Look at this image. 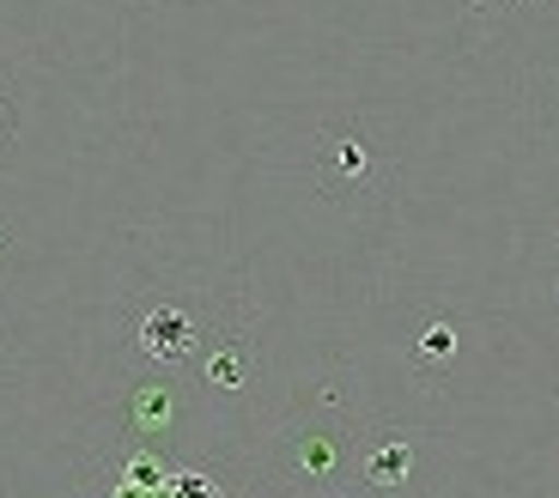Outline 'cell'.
I'll return each instance as SVG.
<instances>
[{"label": "cell", "instance_id": "obj_1", "mask_svg": "<svg viewBox=\"0 0 559 498\" xmlns=\"http://www.w3.org/2000/svg\"><path fill=\"white\" fill-rule=\"evenodd\" d=\"M317 177L329 194H371L383 182V158H378V146L365 140V128H329V134H322Z\"/></svg>", "mask_w": 559, "mask_h": 498}, {"label": "cell", "instance_id": "obj_2", "mask_svg": "<svg viewBox=\"0 0 559 498\" xmlns=\"http://www.w3.org/2000/svg\"><path fill=\"white\" fill-rule=\"evenodd\" d=\"M341 456H347V438L341 431H293L280 443V462H286V481L298 493H322V486L341 474Z\"/></svg>", "mask_w": 559, "mask_h": 498}, {"label": "cell", "instance_id": "obj_3", "mask_svg": "<svg viewBox=\"0 0 559 498\" xmlns=\"http://www.w3.org/2000/svg\"><path fill=\"white\" fill-rule=\"evenodd\" d=\"M195 346H201V322L182 305H153L140 317V353L153 365H165V371L182 359H195Z\"/></svg>", "mask_w": 559, "mask_h": 498}, {"label": "cell", "instance_id": "obj_4", "mask_svg": "<svg viewBox=\"0 0 559 498\" xmlns=\"http://www.w3.org/2000/svg\"><path fill=\"white\" fill-rule=\"evenodd\" d=\"M201 377H207L213 389H250V377H255V346L243 341V334H231V341H219L207 353V365H201Z\"/></svg>", "mask_w": 559, "mask_h": 498}, {"label": "cell", "instance_id": "obj_5", "mask_svg": "<svg viewBox=\"0 0 559 498\" xmlns=\"http://www.w3.org/2000/svg\"><path fill=\"white\" fill-rule=\"evenodd\" d=\"M414 462H419V450L407 438H390V443H378L371 456H365V486H378V493H390V486H407L414 481Z\"/></svg>", "mask_w": 559, "mask_h": 498}, {"label": "cell", "instance_id": "obj_6", "mask_svg": "<svg viewBox=\"0 0 559 498\" xmlns=\"http://www.w3.org/2000/svg\"><path fill=\"white\" fill-rule=\"evenodd\" d=\"M134 426L140 431H170V419H177V389L170 383H146V389H134Z\"/></svg>", "mask_w": 559, "mask_h": 498}, {"label": "cell", "instance_id": "obj_7", "mask_svg": "<svg viewBox=\"0 0 559 498\" xmlns=\"http://www.w3.org/2000/svg\"><path fill=\"white\" fill-rule=\"evenodd\" d=\"M414 359L419 365H450V359H456V329H450L444 317L426 322V329H419V341H414Z\"/></svg>", "mask_w": 559, "mask_h": 498}, {"label": "cell", "instance_id": "obj_8", "mask_svg": "<svg viewBox=\"0 0 559 498\" xmlns=\"http://www.w3.org/2000/svg\"><path fill=\"white\" fill-rule=\"evenodd\" d=\"M7 140H13V97L0 92V146H7Z\"/></svg>", "mask_w": 559, "mask_h": 498}, {"label": "cell", "instance_id": "obj_9", "mask_svg": "<svg viewBox=\"0 0 559 498\" xmlns=\"http://www.w3.org/2000/svg\"><path fill=\"white\" fill-rule=\"evenodd\" d=\"M0 256H7V225H0Z\"/></svg>", "mask_w": 559, "mask_h": 498}]
</instances>
